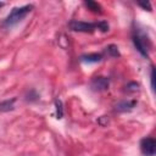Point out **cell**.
Listing matches in <instances>:
<instances>
[{"instance_id": "cell-8", "label": "cell", "mask_w": 156, "mask_h": 156, "mask_svg": "<svg viewBox=\"0 0 156 156\" xmlns=\"http://www.w3.org/2000/svg\"><path fill=\"white\" fill-rule=\"evenodd\" d=\"M84 6L90 10L91 12H95V13H101L102 12V7L99 2L96 1H91V0H88V1H84Z\"/></svg>"}, {"instance_id": "cell-7", "label": "cell", "mask_w": 156, "mask_h": 156, "mask_svg": "<svg viewBox=\"0 0 156 156\" xmlns=\"http://www.w3.org/2000/svg\"><path fill=\"white\" fill-rule=\"evenodd\" d=\"M102 60V55L98 54V52H93V54H85L80 56V61L87 62V63H96L100 62Z\"/></svg>"}, {"instance_id": "cell-5", "label": "cell", "mask_w": 156, "mask_h": 156, "mask_svg": "<svg viewBox=\"0 0 156 156\" xmlns=\"http://www.w3.org/2000/svg\"><path fill=\"white\" fill-rule=\"evenodd\" d=\"M108 85H110V80L108 78L106 77H102V76H99V77H95L91 79L90 82V87L94 91H104L106 89H108Z\"/></svg>"}, {"instance_id": "cell-12", "label": "cell", "mask_w": 156, "mask_h": 156, "mask_svg": "<svg viewBox=\"0 0 156 156\" xmlns=\"http://www.w3.org/2000/svg\"><path fill=\"white\" fill-rule=\"evenodd\" d=\"M126 90L128 93H135V91H139V84L135 83V82H130L126 85Z\"/></svg>"}, {"instance_id": "cell-4", "label": "cell", "mask_w": 156, "mask_h": 156, "mask_svg": "<svg viewBox=\"0 0 156 156\" xmlns=\"http://www.w3.org/2000/svg\"><path fill=\"white\" fill-rule=\"evenodd\" d=\"M140 151L144 156H155L156 140L152 136H145L140 140Z\"/></svg>"}, {"instance_id": "cell-1", "label": "cell", "mask_w": 156, "mask_h": 156, "mask_svg": "<svg viewBox=\"0 0 156 156\" xmlns=\"http://www.w3.org/2000/svg\"><path fill=\"white\" fill-rule=\"evenodd\" d=\"M68 27L73 32H79V33H93L95 30H101V32H107L108 30V23L106 21H99V22H85V21H78V20H72L68 23Z\"/></svg>"}, {"instance_id": "cell-11", "label": "cell", "mask_w": 156, "mask_h": 156, "mask_svg": "<svg viewBox=\"0 0 156 156\" xmlns=\"http://www.w3.org/2000/svg\"><path fill=\"white\" fill-rule=\"evenodd\" d=\"M55 110H56V118L61 119L63 117V104L61 99H55Z\"/></svg>"}, {"instance_id": "cell-2", "label": "cell", "mask_w": 156, "mask_h": 156, "mask_svg": "<svg viewBox=\"0 0 156 156\" xmlns=\"http://www.w3.org/2000/svg\"><path fill=\"white\" fill-rule=\"evenodd\" d=\"M32 10H33V5L32 4H27V5H23V6L13 7L10 11V13L5 17V20L2 21V24L5 27H12V26L17 24L18 22H21Z\"/></svg>"}, {"instance_id": "cell-15", "label": "cell", "mask_w": 156, "mask_h": 156, "mask_svg": "<svg viewBox=\"0 0 156 156\" xmlns=\"http://www.w3.org/2000/svg\"><path fill=\"white\" fill-rule=\"evenodd\" d=\"M4 5H5V2H0V7H2Z\"/></svg>"}, {"instance_id": "cell-10", "label": "cell", "mask_w": 156, "mask_h": 156, "mask_svg": "<svg viewBox=\"0 0 156 156\" xmlns=\"http://www.w3.org/2000/svg\"><path fill=\"white\" fill-rule=\"evenodd\" d=\"M105 51H106V54H107L108 56H111V57H119V56H121L119 50H118L117 45H115V44L107 45V46L105 48Z\"/></svg>"}, {"instance_id": "cell-6", "label": "cell", "mask_w": 156, "mask_h": 156, "mask_svg": "<svg viewBox=\"0 0 156 156\" xmlns=\"http://www.w3.org/2000/svg\"><path fill=\"white\" fill-rule=\"evenodd\" d=\"M136 106V100H122L116 104L115 110L118 112H128L132 111Z\"/></svg>"}, {"instance_id": "cell-3", "label": "cell", "mask_w": 156, "mask_h": 156, "mask_svg": "<svg viewBox=\"0 0 156 156\" xmlns=\"http://www.w3.org/2000/svg\"><path fill=\"white\" fill-rule=\"evenodd\" d=\"M132 40L135 46V49L139 51V54L144 57H149V50H150V39L146 37L145 33H143L139 28L133 29L132 33Z\"/></svg>"}, {"instance_id": "cell-9", "label": "cell", "mask_w": 156, "mask_h": 156, "mask_svg": "<svg viewBox=\"0 0 156 156\" xmlns=\"http://www.w3.org/2000/svg\"><path fill=\"white\" fill-rule=\"evenodd\" d=\"M15 102H16V98H12V99H7V100H4V101H0V112H7V111L12 110Z\"/></svg>"}, {"instance_id": "cell-14", "label": "cell", "mask_w": 156, "mask_h": 156, "mask_svg": "<svg viewBox=\"0 0 156 156\" xmlns=\"http://www.w3.org/2000/svg\"><path fill=\"white\" fill-rule=\"evenodd\" d=\"M150 80H151V89L154 91L155 90V85H154V68H151V72H150Z\"/></svg>"}, {"instance_id": "cell-13", "label": "cell", "mask_w": 156, "mask_h": 156, "mask_svg": "<svg viewBox=\"0 0 156 156\" xmlns=\"http://www.w3.org/2000/svg\"><path fill=\"white\" fill-rule=\"evenodd\" d=\"M138 5H139L140 7H143L144 10H147V11H151V10H152L151 4H150L149 1H146V2H138Z\"/></svg>"}]
</instances>
